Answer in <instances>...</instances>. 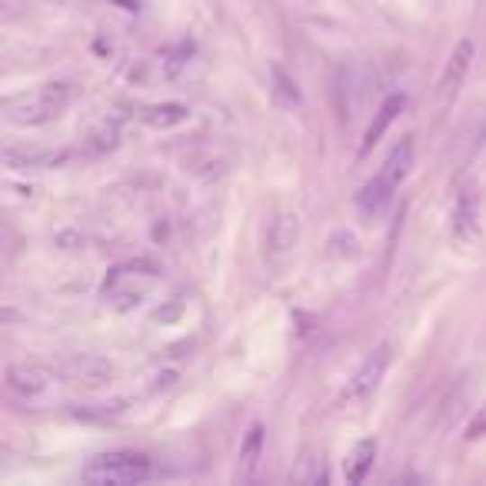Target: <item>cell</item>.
I'll return each instance as SVG.
<instances>
[{"label": "cell", "mask_w": 486, "mask_h": 486, "mask_svg": "<svg viewBox=\"0 0 486 486\" xmlns=\"http://www.w3.org/2000/svg\"><path fill=\"white\" fill-rule=\"evenodd\" d=\"M74 97H77L74 84H44L31 94H14L4 100V117L17 127H40V123L54 121Z\"/></svg>", "instance_id": "cell-1"}, {"label": "cell", "mask_w": 486, "mask_h": 486, "mask_svg": "<svg viewBox=\"0 0 486 486\" xmlns=\"http://www.w3.org/2000/svg\"><path fill=\"white\" fill-rule=\"evenodd\" d=\"M147 476H150V460L144 454H130V450L100 454L80 470V480L90 486H133L144 483Z\"/></svg>", "instance_id": "cell-2"}, {"label": "cell", "mask_w": 486, "mask_h": 486, "mask_svg": "<svg viewBox=\"0 0 486 486\" xmlns=\"http://www.w3.org/2000/svg\"><path fill=\"white\" fill-rule=\"evenodd\" d=\"M57 380H60V370L40 364H14L4 374V390L21 403H33V400H44Z\"/></svg>", "instance_id": "cell-3"}, {"label": "cell", "mask_w": 486, "mask_h": 486, "mask_svg": "<svg viewBox=\"0 0 486 486\" xmlns=\"http://www.w3.org/2000/svg\"><path fill=\"white\" fill-rule=\"evenodd\" d=\"M387 366H390V346L387 343H380L374 354L360 364V370L346 380L343 403H364L366 397H374L376 387H380V380H383V374H387Z\"/></svg>", "instance_id": "cell-4"}, {"label": "cell", "mask_w": 486, "mask_h": 486, "mask_svg": "<svg viewBox=\"0 0 486 486\" xmlns=\"http://www.w3.org/2000/svg\"><path fill=\"white\" fill-rule=\"evenodd\" d=\"M297 243H300V217L290 211H280L270 220V227H266V240H264L266 264L284 266L293 256Z\"/></svg>", "instance_id": "cell-5"}, {"label": "cell", "mask_w": 486, "mask_h": 486, "mask_svg": "<svg viewBox=\"0 0 486 486\" xmlns=\"http://www.w3.org/2000/svg\"><path fill=\"white\" fill-rule=\"evenodd\" d=\"M473 54H476L473 40L464 37V40L456 44L454 54H450V60H446V70H443V77H440V107L443 111L454 104L460 87H464L466 74H470V67H473Z\"/></svg>", "instance_id": "cell-6"}, {"label": "cell", "mask_w": 486, "mask_h": 486, "mask_svg": "<svg viewBox=\"0 0 486 486\" xmlns=\"http://www.w3.org/2000/svg\"><path fill=\"white\" fill-rule=\"evenodd\" d=\"M60 380H67V383H77V387H104L107 380H111V364L107 360H100V356H74V360H67L64 366H60Z\"/></svg>", "instance_id": "cell-7"}, {"label": "cell", "mask_w": 486, "mask_h": 486, "mask_svg": "<svg viewBox=\"0 0 486 486\" xmlns=\"http://www.w3.org/2000/svg\"><path fill=\"white\" fill-rule=\"evenodd\" d=\"M403 107H407V97L403 94H390L383 104H380V111L374 113V121H370V127H366L364 133V144H360V154H370L380 140H383V133L390 130V123L397 121L400 113H403Z\"/></svg>", "instance_id": "cell-8"}, {"label": "cell", "mask_w": 486, "mask_h": 486, "mask_svg": "<svg viewBox=\"0 0 486 486\" xmlns=\"http://www.w3.org/2000/svg\"><path fill=\"white\" fill-rule=\"evenodd\" d=\"M70 150H7V166L14 170H50L70 160Z\"/></svg>", "instance_id": "cell-9"}, {"label": "cell", "mask_w": 486, "mask_h": 486, "mask_svg": "<svg viewBox=\"0 0 486 486\" xmlns=\"http://www.w3.org/2000/svg\"><path fill=\"white\" fill-rule=\"evenodd\" d=\"M393 190H397V184H390V180L380 174V177H374L364 190H360V197H356V211L364 213V217H380V213L390 207Z\"/></svg>", "instance_id": "cell-10"}, {"label": "cell", "mask_w": 486, "mask_h": 486, "mask_svg": "<svg viewBox=\"0 0 486 486\" xmlns=\"http://www.w3.org/2000/svg\"><path fill=\"white\" fill-rule=\"evenodd\" d=\"M290 480H293V483H303V486L327 483V464H323V454H317V450H303L297 466L290 470Z\"/></svg>", "instance_id": "cell-11"}, {"label": "cell", "mask_w": 486, "mask_h": 486, "mask_svg": "<svg viewBox=\"0 0 486 486\" xmlns=\"http://www.w3.org/2000/svg\"><path fill=\"white\" fill-rule=\"evenodd\" d=\"M476 233H480V213H476V200L470 194L456 200L454 207V237L456 240H473Z\"/></svg>", "instance_id": "cell-12"}, {"label": "cell", "mask_w": 486, "mask_h": 486, "mask_svg": "<svg viewBox=\"0 0 486 486\" xmlns=\"http://www.w3.org/2000/svg\"><path fill=\"white\" fill-rule=\"evenodd\" d=\"M374 456H376V440H360L350 450V456H346V464H343V473H346V480L350 483H364L366 470L374 466Z\"/></svg>", "instance_id": "cell-13"}, {"label": "cell", "mask_w": 486, "mask_h": 486, "mask_svg": "<svg viewBox=\"0 0 486 486\" xmlns=\"http://www.w3.org/2000/svg\"><path fill=\"white\" fill-rule=\"evenodd\" d=\"M410 166H413V140H400V144L390 150L387 164H383V177L400 187V184L407 180Z\"/></svg>", "instance_id": "cell-14"}, {"label": "cell", "mask_w": 486, "mask_h": 486, "mask_svg": "<svg viewBox=\"0 0 486 486\" xmlns=\"http://www.w3.org/2000/svg\"><path fill=\"white\" fill-rule=\"evenodd\" d=\"M190 117V111L184 104H157V107H147L144 123L147 127H157V130H166V127H177Z\"/></svg>", "instance_id": "cell-15"}, {"label": "cell", "mask_w": 486, "mask_h": 486, "mask_svg": "<svg viewBox=\"0 0 486 486\" xmlns=\"http://www.w3.org/2000/svg\"><path fill=\"white\" fill-rule=\"evenodd\" d=\"M260 454H264V427L254 423V427L247 430V440H243L240 446V466L247 476L254 473V466L260 464Z\"/></svg>", "instance_id": "cell-16"}, {"label": "cell", "mask_w": 486, "mask_h": 486, "mask_svg": "<svg viewBox=\"0 0 486 486\" xmlns=\"http://www.w3.org/2000/svg\"><path fill=\"white\" fill-rule=\"evenodd\" d=\"M274 97L280 107H300V90L297 84L284 74V67H274Z\"/></svg>", "instance_id": "cell-17"}, {"label": "cell", "mask_w": 486, "mask_h": 486, "mask_svg": "<svg viewBox=\"0 0 486 486\" xmlns=\"http://www.w3.org/2000/svg\"><path fill=\"white\" fill-rule=\"evenodd\" d=\"M113 144H117V127H113V123H104L100 130H94L87 140H84V147H87V157L104 154V150H111Z\"/></svg>", "instance_id": "cell-18"}, {"label": "cell", "mask_w": 486, "mask_h": 486, "mask_svg": "<svg viewBox=\"0 0 486 486\" xmlns=\"http://www.w3.org/2000/svg\"><path fill=\"white\" fill-rule=\"evenodd\" d=\"M486 147V113H480V121L473 123V133L466 137V154L473 157L476 150H483Z\"/></svg>", "instance_id": "cell-19"}, {"label": "cell", "mask_w": 486, "mask_h": 486, "mask_svg": "<svg viewBox=\"0 0 486 486\" xmlns=\"http://www.w3.org/2000/svg\"><path fill=\"white\" fill-rule=\"evenodd\" d=\"M340 77H343V87H340V90H354V87H356V84H354V80H356V70H340ZM360 94L366 97V94H370V87H360ZM343 97H346V94H343ZM356 104H360V97H350L346 104H343V111H354Z\"/></svg>", "instance_id": "cell-20"}]
</instances>
